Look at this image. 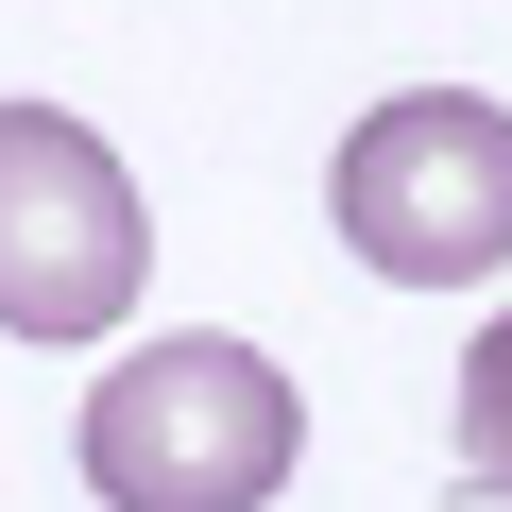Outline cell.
Instances as JSON below:
<instances>
[{
    "mask_svg": "<svg viewBox=\"0 0 512 512\" xmlns=\"http://www.w3.org/2000/svg\"><path fill=\"white\" fill-rule=\"evenodd\" d=\"M291 461H308V393L222 325L120 342L86 376V495L103 512H274Z\"/></svg>",
    "mask_w": 512,
    "mask_h": 512,
    "instance_id": "cell-1",
    "label": "cell"
},
{
    "mask_svg": "<svg viewBox=\"0 0 512 512\" xmlns=\"http://www.w3.org/2000/svg\"><path fill=\"white\" fill-rule=\"evenodd\" d=\"M325 205H342V239H359V274H393V291H478V274H512V103H478V86H393V103L342 137Z\"/></svg>",
    "mask_w": 512,
    "mask_h": 512,
    "instance_id": "cell-2",
    "label": "cell"
},
{
    "mask_svg": "<svg viewBox=\"0 0 512 512\" xmlns=\"http://www.w3.org/2000/svg\"><path fill=\"white\" fill-rule=\"evenodd\" d=\"M154 274L137 171L69 120V103H0V325L18 342H103Z\"/></svg>",
    "mask_w": 512,
    "mask_h": 512,
    "instance_id": "cell-3",
    "label": "cell"
},
{
    "mask_svg": "<svg viewBox=\"0 0 512 512\" xmlns=\"http://www.w3.org/2000/svg\"><path fill=\"white\" fill-rule=\"evenodd\" d=\"M444 461H461V495H512V308L461 342V393H444Z\"/></svg>",
    "mask_w": 512,
    "mask_h": 512,
    "instance_id": "cell-4",
    "label": "cell"
}]
</instances>
